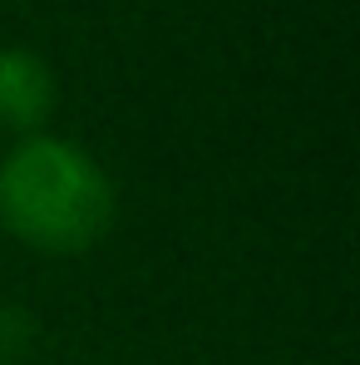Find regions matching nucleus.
Instances as JSON below:
<instances>
[{"instance_id":"obj_2","label":"nucleus","mask_w":360,"mask_h":365,"mask_svg":"<svg viewBox=\"0 0 360 365\" xmlns=\"http://www.w3.org/2000/svg\"><path fill=\"white\" fill-rule=\"evenodd\" d=\"M60 104L55 69L30 45H5L0 50V128L15 138L45 133Z\"/></svg>"},{"instance_id":"obj_1","label":"nucleus","mask_w":360,"mask_h":365,"mask_svg":"<svg viewBox=\"0 0 360 365\" xmlns=\"http://www.w3.org/2000/svg\"><path fill=\"white\" fill-rule=\"evenodd\" d=\"M119 222V187L109 168L60 133L15 138L0 158V227L30 252L84 257Z\"/></svg>"},{"instance_id":"obj_3","label":"nucleus","mask_w":360,"mask_h":365,"mask_svg":"<svg viewBox=\"0 0 360 365\" xmlns=\"http://www.w3.org/2000/svg\"><path fill=\"white\" fill-rule=\"evenodd\" d=\"M30 341H35V321H30V311H20V306H0V365L20 361V356L30 351Z\"/></svg>"}]
</instances>
